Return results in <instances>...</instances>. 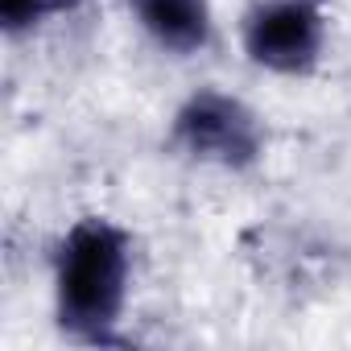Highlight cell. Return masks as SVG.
Listing matches in <instances>:
<instances>
[{
  "mask_svg": "<svg viewBox=\"0 0 351 351\" xmlns=\"http://www.w3.org/2000/svg\"><path fill=\"white\" fill-rule=\"evenodd\" d=\"M136 277V240L112 215H79L50 256L54 326L75 343H112Z\"/></svg>",
  "mask_w": 351,
  "mask_h": 351,
  "instance_id": "6da1fadb",
  "label": "cell"
},
{
  "mask_svg": "<svg viewBox=\"0 0 351 351\" xmlns=\"http://www.w3.org/2000/svg\"><path fill=\"white\" fill-rule=\"evenodd\" d=\"M165 145L191 165L248 173L269 153V124L244 95L207 83L169 112Z\"/></svg>",
  "mask_w": 351,
  "mask_h": 351,
  "instance_id": "7a4b0ae2",
  "label": "cell"
},
{
  "mask_svg": "<svg viewBox=\"0 0 351 351\" xmlns=\"http://www.w3.org/2000/svg\"><path fill=\"white\" fill-rule=\"evenodd\" d=\"M330 50L326 0H252L240 17V54L273 79H314Z\"/></svg>",
  "mask_w": 351,
  "mask_h": 351,
  "instance_id": "3957f363",
  "label": "cell"
},
{
  "mask_svg": "<svg viewBox=\"0 0 351 351\" xmlns=\"http://www.w3.org/2000/svg\"><path fill=\"white\" fill-rule=\"evenodd\" d=\"M120 9L169 58H199L215 42L211 0H120Z\"/></svg>",
  "mask_w": 351,
  "mask_h": 351,
  "instance_id": "277c9868",
  "label": "cell"
},
{
  "mask_svg": "<svg viewBox=\"0 0 351 351\" xmlns=\"http://www.w3.org/2000/svg\"><path fill=\"white\" fill-rule=\"evenodd\" d=\"M83 0H0V25L9 38H29L62 17H71Z\"/></svg>",
  "mask_w": 351,
  "mask_h": 351,
  "instance_id": "5b68a950",
  "label": "cell"
}]
</instances>
